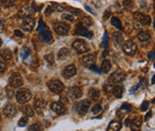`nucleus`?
<instances>
[{"label":"nucleus","mask_w":155,"mask_h":131,"mask_svg":"<svg viewBox=\"0 0 155 131\" xmlns=\"http://www.w3.org/2000/svg\"><path fill=\"white\" fill-rule=\"evenodd\" d=\"M153 26H154V29H155V18H154V21H153Z\"/></svg>","instance_id":"obj_56"},{"label":"nucleus","mask_w":155,"mask_h":131,"mask_svg":"<svg viewBox=\"0 0 155 131\" xmlns=\"http://www.w3.org/2000/svg\"><path fill=\"white\" fill-rule=\"evenodd\" d=\"M72 47L74 49V50L76 51L78 54H82L87 52L89 50V47L88 45L86 44L83 40H75L74 42L72 43Z\"/></svg>","instance_id":"obj_4"},{"label":"nucleus","mask_w":155,"mask_h":131,"mask_svg":"<svg viewBox=\"0 0 155 131\" xmlns=\"http://www.w3.org/2000/svg\"><path fill=\"white\" fill-rule=\"evenodd\" d=\"M154 10H155V3H154Z\"/></svg>","instance_id":"obj_58"},{"label":"nucleus","mask_w":155,"mask_h":131,"mask_svg":"<svg viewBox=\"0 0 155 131\" xmlns=\"http://www.w3.org/2000/svg\"><path fill=\"white\" fill-rule=\"evenodd\" d=\"M149 103L148 101H145L142 104V106H141V110L142 111H146V110L149 109Z\"/></svg>","instance_id":"obj_44"},{"label":"nucleus","mask_w":155,"mask_h":131,"mask_svg":"<svg viewBox=\"0 0 155 131\" xmlns=\"http://www.w3.org/2000/svg\"><path fill=\"white\" fill-rule=\"evenodd\" d=\"M89 108H91V102L88 100H83L77 104L76 109H77V112L79 113V115L83 116V115H85L88 112Z\"/></svg>","instance_id":"obj_7"},{"label":"nucleus","mask_w":155,"mask_h":131,"mask_svg":"<svg viewBox=\"0 0 155 131\" xmlns=\"http://www.w3.org/2000/svg\"><path fill=\"white\" fill-rule=\"evenodd\" d=\"M113 41L115 42L116 45H121L123 43V35L120 33H113Z\"/></svg>","instance_id":"obj_30"},{"label":"nucleus","mask_w":155,"mask_h":131,"mask_svg":"<svg viewBox=\"0 0 155 131\" xmlns=\"http://www.w3.org/2000/svg\"><path fill=\"white\" fill-rule=\"evenodd\" d=\"M4 30V22L3 21H0V33L3 31Z\"/></svg>","instance_id":"obj_53"},{"label":"nucleus","mask_w":155,"mask_h":131,"mask_svg":"<svg viewBox=\"0 0 155 131\" xmlns=\"http://www.w3.org/2000/svg\"><path fill=\"white\" fill-rule=\"evenodd\" d=\"M76 74V67L74 65H70L66 67L63 70V76L66 79H70Z\"/></svg>","instance_id":"obj_13"},{"label":"nucleus","mask_w":155,"mask_h":131,"mask_svg":"<svg viewBox=\"0 0 155 131\" xmlns=\"http://www.w3.org/2000/svg\"><path fill=\"white\" fill-rule=\"evenodd\" d=\"M29 131H41V127H40V125L37 124H34L30 126V128H29Z\"/></svg>","instance_id":"obj_40"},{"label":"nucleus","mask_w":155,"mask_h":131,"mask_svg":"<svg viewBox=\"0 0 155 131\" xmlns=\"http://www.w3.org/2000/svg\"><path fill=\"white\" fill-rule=\"evenodd\" d=\"M39 38L43 43H49V42H51V40H52V36H51V31L49 30H46V29L40 33Z\"/></svg>","instance_id":"obj_16"},{"label":"nucleus","mask_w":155,"mask_h":131,"mask_svg":"<svg viewBox=\"0 0 155 131\" xmlns=\"http://www.w3.org/2000/svg\"><path fill=\"white\" fill-rule=\"evenodd\" d=\"M134 19L139 22L141 25H145V26H148L150 24L151 20H150V17L149 15H146L144 13H134Z\"/></svg>","instance_id":"obj_8"},{"label":"nucleus","mask_w":155,"mask_h":131,"mask_svg":"<svg viewBox=\"0 0 155 131\" xmlns=\"http://www.w3.org/2000/svg\"><path fill=\"white\" fill-rule=\"evenodd\" d=\"M123 92H124V89H123V86H114L113 91H112L113 95L118 99L122 98V96H123Z\"/></svg>","instance_id":"obj_27"},{"label":"nucleus","mask_w":155,"mask_h":131,"mask_svg":"<svg viewBox=\"0 0 155 131\" xmlns=\"http://www.w3.org/2000/svg\"><path fill=\"white\" fill-rule=\"evenodd\" d=\"M30 53H31V50L30 49H28V47H25V49H23L21 51V56L23 59H26L27 57L30 56Z\"/></svg>","instance_id":"obj_37"},{"label":"nucleus","mask_w":155,"mask_h":131,"mask_svg":"<svg viewBox=\"0 0 155 131\" xmlns=\"http://www.w3.org/2000/svg\"><path fill=\"white\" fill-rule=\"evenodd\" d=\"M61 102H62L63 104H67V103H68V99L66 97H64V96H61Z\"/></svg>","instance_id":"obj_51"},{"label":"nucleus","mask_w":155,"mask_h":131,"mask_svg":"<svg viewBox=\"0 0 155 131\" xmlns=\"http://www.w3.org/2000/svg\"><path fill=\"white\" fill-rule=\"evenodd\" d=\"M126 79V73L124 71L122 70H118L115 71V72H113L111 76H109V83H111V85L114 84H120Z\"/></svg>","instance_id":"obj_2"},{"label":"nucleus","mask_w":155,"mask_h":131,"mask_svg":"<svg viewBox=\"0 0 155 131\" xmlns=\"http://www.w3.org/2000/svg\"><path fill=\"white\" fill-rule=\"evenodd\" d=\"M123 50L128 55H134L137 51V45L131 40H127L123 44Z\"/></svg>","instance_id":"obj_3"},{"label":"nucleus","mask_w":155,"mask_h":131,"mask_svg":"<svg viewBox=\"0 0 155 131\" xmlns=\"http://www.w3.org/2000/svg\"><path fill=\"white\" fill-rule=\"evenodd\" d=\"M104 89L106 90V92H108V93H111L112 91H113V89H114V86L111 84V83H106L105 86H104Z\"/></svg>","instance_id":"obj_34"},{"label":"nucleus","mask_w":155,"mask_h":131,"mask_svg":"<svg viewBox=\"0 0 155 131\" xmlns=\"http://www.w3.org/2000/svg\"><path fill=\"white\" fill-rule=\"evenodd\" d=\"M142 85H143V80H141V81L139 82V84L136 85L135 86H133L132 89H130V93H132V94H133V93H135V92H136V90L139 89V87H140Z\"/></svg>","instance_id":"obj_43"},{"label":"nucleus","mask_w":155,"mask_h":131,"mask_svg":"<svg viewBox=\"0 0 155 131\" xmlns=\"http://www.w3.org/2000/svg\"><path fill=\"white\" fill-rule=\"evenodd\" d=\"M151 84H155V75L152 77V80H151Z\"/></svg>","instance_id":"obj_55"},{"label":"nucleus","mask_w":155,"mask_h":131,"mask_svg":"<svg viewBox=\"0 0 155 131\" xmlns=\"http://www.w3.org/2000/svg\"><path fill=\"white\" fill-rule=\"evenodd\" d=\"M121 127H122L121 123L113 121V122H111V124L109 125L107 131H119L121 129Z\"/></svg>","instance_id":"obj_23"},{"label":"nucleus","mask_w":155,"mask_h":131,"mask_svg":"<svg viewBox=\"0 0 155 131\" xmlns=\"http://www.w3.org/2000/svg\"><path fill=\"white\" fill-rule=\"evenodd\" d=\"M154 67H155V64H154Z\"/></svg>","instance_id":"obj_60"},{"label":"nucleus","mask_w":155,"mask_h":131,"mask_svg":"<svg viewBox=\"0 0 155 131\" xmlns=\"http://www.w3.org/2000/svg\"><path fill=\"white\" fill-rule=\"evenodd\" d=\"M3 112H4V115H5V116L8 117V118H13V117H14L15 114H16V108H15V106L13 105V104L7 105L5 106V108H4Z\"/></svg>","instance_id":"obj_14"},{"label":"nucleus","mask_w":155,"mask_h":131,"mask_svg":"<svg viewBox=\"0 0 155 131\" xmlns=\"http://www.w3.org/2000/svg\"><path fill=\"white\" fill-rule=\"evenodd\" d=\"M51 11H52V9H51V7H48V8H47V11H46V14H47V15H49V14H50V13H51Z\"/></svg>","instance_id":"obj_54"},{"label":"nucleus","mask_w":155,"mask_h":131,"mask_svg":"<svg viewBox=\"0 0 155 131\" xmlns=\"http://www.w3.org/2000/svg\"><path fill=\"white\" fill-rule=\"evenodd\" d=\"M14 34L16 35V36H20V37H23V33H21L20 30H14Z\"/></svg>","instance_id":"obj_49"},{"label":"nucleus","mask_w":155,"mask_h":131,"mask_svg":"<svg viewBox=\"0 0 155 131\" xmlns=\"http://www.w3.org/2000/svg\"><path fill=\"white\" fill-rule=\"evenodd\" d=\"M27 124H28V118H27V117H22V118L18 121V126H21V127H23V126H25Z\"/></svg>","instance_id":"obj_39"},{"label":"nucleus","mask_w":155,"mask_h":131,"mask_svg":"<svg viewBox=\"0 0 155 131\" xmlns=\"http://www.w3.org/2000/svg\"><path fill=\"white\" fill-rule=\"evenodd\" d=\"M82 89L79 86H71L68 89V95L72 99H78L82 96Z\"/></svg>","instance_id":"obj_11"},{"label":"nucleus","mask_w":155,"mask_h":131,"mask_svg":"<svg viewBox=\"0 0 155 131\" xmlns=\"http://www.w3.org/2000/svg\"><path fill=\"white\" fill-rule=\"evenodd\" d=\"M89 97L91 99V100H97L100 97V91L96 89H91L89 90Z\"/></svg>","instance_id":"obj_25"},{"label":"nucleus","mask_w":155,"mask_h":131,"mask_svg":"<svg viewBox=\"0 0 155 131\" xmlns=\"http://www.w3.org/2000/svg\"><path fill=\"white\" fill-rule=\"evenodd\" d=\"M0 55L5 61H11V58H13V52L9 49H3L0 51Z\"/></svg>","instance_id":"obj_21"},{"label":"nucleus","mask_w":155,"mask_h":131,"mask_svg":"<svg viewBox=\"0 0 155 131\" xmlns=\"http://www.w3.org/2000/svg\"><path fill=\"white\" fill-rule=\"evenodd\" d=\"M1 45H2V41H1V39H0V47H1Z\"/></svg>","instance_id":"obj_57"},{"label":"nucleus","mask_w":155,"mask_h":131,"mask_svg":"<svg viewBox=\"0 0 155 131\" xmlns=\"http://www.w3.org/2000/svg\"><path fill=\"white\" fill-rule=\"evenodd\" d=\"M71 13H74L76 15H79V14H81V13H81V11H79V10H76V9H71Z\"/></svg>","instance_id":"obj_50"},{"label":"nucleus","mask_w":155,"mask_h":131,"mask_svg":"<svg viewBox=\"0 0 155 131\" xmlns=\"http://www.w3.org/2000/svg\"><path fill=\"white\" fill-rule=\"evenodd\" d=\"M22 112L24 113V115L28 118V117H32L34 116V109L31 108V106L26 105L22 108Z\"/></svg>","instance_id":"obj_26"},{"label":"nucleus","mask_w":155,"mask_h":131,"mask_svg":"<svg viewBox=\"0 0 155 131\" xmlns=\"http://www.w3.org/2000/svg\"><path fill=\"white\" fill-rule=\"evenodd\" d=\"M3 5L4 6H13L14 5V1H3Z\"/></svg>","instance_id":"obj_47"},{"label":"nucleus","mask_w":155,"mask_h":131,"mask_svg":"<svg viewBox=\"0 0 155 131\" xmlns=\"http://www.w3.org/2000/svg\"><path fill=\"white\" fill-rule=\"evenodd\" d=\"M48 86L52 92L54 93H60L64 89L63 83L59 80H51L48 83Z\"/></svg>","instance_id":"obj_5"},{"label":"nucleus","mask_w":155,"mask_h":131,"mask_svg":"<svg viewBox=\"0 0 155 131\" xmlns=\"http://www.w3.org/2000/svg\"><path fill=\"white\" fill-rule=\"evenodd\" d=\"M45 106H46V102L42 100V99H37L34 104V108L35 111L39 114L43 112V110L45 109Z\"/></svg>","instance_id":"obj_18"},{"label":"nucleus","mask_w":155,"mask_h":131,"mask_svg":"<svg viewBox=\"0 0 155 131\" xmlns=\"http://www.w3.org/2000/svg\"><path fill=\"white\" fill-rule=\"evenodd\" d=\"M6 91H7V96L9 99H11L14 97V89H13V87H11V86H7L6 87Z\"/></svg>","instance_id":"obj_35"},{"label":"nucleus","mask_w":155,"mask_h":131,"mask_svg":"<svg viewBox=\"0 0 155 131\" xmlns=\"http://www.w3.org/2000/svg\"><path fill=\"white\" fill-rule=\"evenodd\" d=\"M62 18L65 19V20H69V21H73L75 19V16L71 13H63L62 15Z\"/></svg>","instance_id":"obj_33"},{"label":"nucleus","mask_w":155,"mask_h":131,"mask_svg":"<svg viewBox=\"0 0 155 131\" xmlns=\"http://www.w3.org/2000/svg\"><path fill=\"white\" fill-rule=\"evenodd\" d=\"M6 70V65L2 60H0V73L4 72Z\"/></svg>","instance_id":"obj_46"},{"label":"nucleus","mask_w":155,"mask_h":131,"mask_svg":"<svg viewBox=\"0 0 155 131\" xmlns=\"http://www.w3.org/2000/svg\"><path fill=\"white\" fill-rule=\"evenodd\" d=\"M51 6H52L54 9H55V11H60V13H61V11H65V8L63 6H61V5H59V4H57L55 2H51Z\"/></svg>","instance_id":"obj_36"},{"label":"nucleus","mask_w":155,"mask_h":131,"mask_svg":"<svg viewBox=\"0 0 155 131\" xmlns=\"http://www.w3.org/2000/svg\"><path fill=\"white\" fill-rule=\"evenodd\" d=\"M23 85V80H22V77L20 76L18 73H14L11 76L10 78V86L11 87H20Z\"/></svg>","instance_id":"obj_9"},{"label":"nucleus","mask_w":155,"mask_h":131,"mask_svg":"<svg viewBox=\"0 0 155 131\" xmlns=\"http://www.w3.org/2000/svg\"><path fill=\"white\" fill-rule=\"evenodd\" d=\"M130 128L132 131H139L141 129V125H142V120L141 118H135L134 120L130 122Z\"/></svg>","instance_id":"obj_20"},{"label":"nucleus","mask_w":155,"mask_h":131,"mask_svg":"<svg viewBox=\"0 0 155 131\" xmlns=\"http://www.w3.org/2000/svg\"><path fill=\"white\" fill-rule=\"evenodd\" d=\"M45 60H46L51 66H52L54 64V54L49 53L47 55H45Z\"/></svg>","instance_id":"obj_31"},{"label":"nucleus","mask_w":155,"mask_h":131,"mask_svg":"<svg viewBox=\"0 0 155 131\" xmlns=\"http://www.w3.org/2000/svg\"><path fill=\"white\" fill-rule=\"evenodd\" d=\"M34 13V9L30 6H25V7H22L21 9L19 10V14L22 15L24 18L26 17H30L31 15Z\"/></svg>","instance_id":"obj_19"},{"label":"nucleus","mask_w":155,"mask_h":131,"mask_svg":"<svg viewBox=\"0 0 155 131\" xmlns=\"http://www.w3.org/2000/svg\"><path fill=\"white\" fill-rule=\"evenodd\" d=\"M70 55V50L67 47H62L59 51H58V58L60 60H65L67 59Z\"/></svg>","instance_id":"obj_24"},{"label":"nucleus","mask_w":155,"mask_h":131,"mask_svg":"<svg viewBox=\"0 0 155 131\" xmlns=\"http://www.w3.org/2000/svg\"><path fill=\"white\" fill-rule=\"evenodd\" d=\"M111 23L112 26H114L118 30H122V29H123V25H122V22H121V20L118 17H115V16L111 17Z\"/></svg>","instance_id":"obj_29"},{"label":"nucleus","mask_w":155,"mask_h":131,"mask_svg":"<svg viewBox=\"0 0 155 131\" xmlns=\"http://www.w3.org/2000/svg\"><path fill=\"white\" fill-rule=\"evenodd\" d=\"M83 24L86 26H91L92 25V20L91 17H84L83 19Z\"/></svg>","instance_id":"obj_41"},{"label":"nucleus","mask_w":155,"mask_h":131,"mask_svg":"<svg viewBox=\"0 0 155 131\" xmlns=\"http://www.w3.org/2000/svg\"><path fill=\"white\" fill-rule=\"evenodd\" d=\"M16 100L19 104H26L31 98V92L28 89H20L15 94Z\"/></svg>","instance_id":"obj_1"},{"label":"nucleus","mask_w":155,"mask_h":131,"mask_svg":"<svg viewBox=\"0 0 155 131\" xmlns=\"http://www.w3.org/2000/svg\"><path fill=\"white\" fill-rule=\"evenodd\" d=\"M75 33H76V34L81 35V36H85V37L89 38V39L92 37V34H91V31L86 29V28L81 25V24H78V25L76 26Z\"/></svg>","instance_id":"obj_12"},{"label":"nucleus","mask_w":155,"mask_h":131,"mask_svg":"<svg viewBox=\"0 0 155 131\" xmlns=\"http://www.w3.org/2000/svg\"><path fill=\"white\" fill-rule=\"evenodd\" d=\"M150 33H149V31H140L139 33H138L137 35V38L138 40L141 41V42H146L149 41L150 39Z\"/></svg>","instance_id":"obj_22"},{"label":"nucleus","mask_w":155,"mask_h":131,"mask_svg":"<svg viewBox=\"0 0 155 131\" xmlns=\"http://www.w3.org/2000/svg\"><path fill=\"white\" fill-rule=\"evenodd\" d=\"M155 58V50L153 51H151L150 53H149V60H152V59Z\"/></svg>","instance_id":"obj_48"},{"label":"nucleus","mask_w":155,"mask_h":131,"mask_svg":"<svg viewBox=\"0 0 155 131\" xmlns=\"http://www.w3.org/2000/svg\"><path fill=\"white\" fill-rule=\"evenodd\" d=\"M44 30H45V24L42 21V19H40V20H39V27L37 28V30L41 33V31Z\"/></svg>","instance_id":"obj_45"},{"label":"nucleus","mask_w":155,"mask_h":131,"mask_svg":"<svg viewBox=\"0 0 155 131\" xmlns=\"http://www.w3.org/2000/svg\"><path fill=\"white\" fill-rule=\"evenodd\" d=\"M151 114H152V113H151V111H149V112L148 114H146V115L145 121H148V120H149V119L150 118V116H151Z\"/></svg>","instance_id":"obj_52"},{"label":"nucleus","mask_w":155,"mask_h":131,"mask_svg":"<svg viewBox=\"0 0 155 131\" xmlns=\"http://www.w3.org/2000/svg\"><path fill=\"white\" fill-rule=\"evenodd\" d=\"M111 62H109V60H104L103 63H102V65H101L102 72L108 73L109 71L111 70Z\"/></svg>","instance_id":"obj_28"},{"label":"nucleus","mask_w":155,"mask_h":131,"mask_svg":"<svg viewBox=\"0 0 155 131\" xmlns=\"http://www.w3.org/2000/svg\"><path fill=\"white\" fill-rule=\"evenodd\" d=\"M22 28L26 31H31L34 28V20L31 17H26L23 19Z\"/></svg>","instance_id":"obj_15"},{"label":"nucleus","mask_w":155,"mask_h":131,"mask_svg":"<svg viewBox=\"0 0 155 131\" xmlns=\"http://www.w3.org/2000/svg\"><path fill=\"white\" fill-rule=\"evenodd\" d=\"M51 108L52 111H54L56 114H59V115L65 113V111H66V109H65V106L59 102H54L51 104Z\"/></svg>","instance_id":"obj_17"},{"label":"nucleus","mask_w":155,"mask_h":131,"mask_svg":"<svg viewBox=\"0 0 155 131\" xmlns=\"http://www.w3.org/2000/svg\"><path fill=\"white\" fill-rule=\"evenodd\" d=\"M0 121H1V117H0Z\"/></svg>","instance_id":"obj_59"},{"label":"nucleus","mask_w":155,"mask_h":131,"mask_svg":"<svg viewBox=\"0 0 155 131\" xmlns=\"http://www.w3.org/2000/svg\"><path fill=\"white\" fill-rule=\"evenodd\" d=\"M54 30L59 35H66L69 33V30H70V26L67 23L58 22L54 25Z\"/></svg>","instance_id":"obj_6"},{"label":"nucleus","mask_w":155,"mask_h":131,"mask_svg":"<svg viewBox=\"0 0 155 131\" xmlns=\"http://www.w3.org/2000/svg\"><path fill=\"white\" fill-rule=\"evenodd\" d=\"M109 38H108V33H105L104 34V37H103V42H102V47H108V43H109Z\"/></svg>","instance_id":"obj_42"},{"label":"nucleus","mask_w":155,"mask_h":131,"mask_svg":"<svg viewBox=\"0 0 155 131\" xmlns=\"http://www.w3.org/2000/svg\"><path fill=\"white\" fill-rule=\"evenodd\" d=\"M82 63L85 67H89V69H91L92 67L95 66L96 57L93 54H88L82 58Z\"/></svg>","instance_id":"obj_10"},{"label":"nucleus","mask_w":155,"mask_h":131,"mask_svg":"<svg viewBox=\"0 0 155 131\" xmlns=\"http://www.w3.org/2000/svg\"><path fill=\"white\" fill-rule=\"evenodd\" d=\"M101 110H102V106H101V105H99V104L93 106V108H92V109H91V111H92L93 114H98Z\"/></svg>","instance_id":"obj_38"},{"label":"nucleus","mask_w":155,"mask_h":131,"mask_svg":"<svg viewBox=\"0 0 155 131\" xmlns=\"http://www.w3.org/2000/svg\"><path fill=\"white\" fill-rule=\"evenodd\" d=\"M120 110L121 111H125V112H130V110H131V106H130L129 104H127V103H125V104H123L121 106L120 108Z\"/></svg>","instance_id":"obj_32"}]
</instances>
